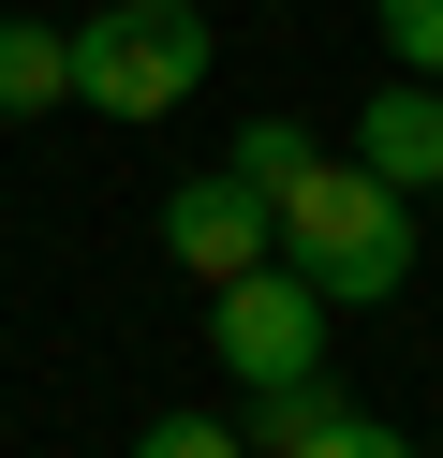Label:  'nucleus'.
<instances>
[{"instance_id":"1","label":"nucleus","mask_w":443,"mask_h":458,"mask_svg":"<svg viewBox=\"0 0 443 458\" xmlns=\"http://www.w3.org/2000/svg\"><path fill=\"white\" fill-rule=\"evenodd\" d=\"M266 267H295L325 310H370L413 281V208L384 178H354V163H311V178L266 208Z\"/></svg>"},{"instance_id":"2","label":"nucleus","mask_w":443,"mask_h":458,"mask_svg":"<svg viewBox=\"0 0 443 458\" xmlns=\"http://www.w3.org/2000/svg\"><path fill=\"white\" fill-rule=\"evenodd\" d=\"M192 89H207V15L192 0H104L74 30V104H104V119H177Z\"/></svg>"},{"instance_id":"3","label":"nucleus","mask_w":443,"mask_h":458,"mask_svg":"<svg viewBox=\"0 0 443 458\" xmlns=\"http://www.w3.org/2000/svg\"><path fill=\"white\" fill-rule=\"evenodd\" d=\"M207 355L236 369V385H325V296L295 267H251V281H222V296H207Z\"/></svg>"},{"instance_id":"4","label":"nucleus","mask_w":443,"mask_h":458,"mask_svg":"<svg viewBox=\"0 0 443 458\" xmlns=\"http://www.w3.org/2000/svg\"><path fill=\"white\" fill-rule=\"evenodd\" d=\"M163 251H177V281H207V296L251 281L266 267V192L251 178H177L163 192Z\"/></svg>"},{"instance_id":"5","label":"nucleus","mask_w":443,"mask_h":458,"mask_svg":"<svg viewBox=\"0 0 443 458\" xmlns=\"http://www.w3.org/2000/svg\"><path fill=\"white\" fill-rule=\"evenodd\" d=\"M354 178H384L399 208L443 192V89H429V74H384V89L354 104Z\"/></svg>"},{"instance_id":"6","label":"nucleus","mask_w":443,"mask_h":458,"mask_svg":"<svg viewBox=\"0 0 443 458\" xmlns=\"http://www.w3.org/2000/svg\"><path fill=\"white\" fill-rule=\"evenodd\" d=\"M251 458H413V444H399L384 414H354V399H325V385H266Z\"/></svg>"},{"instance_id":"7","label":"nucleus","mask_w":443,"mask_h":458,"mask_svg":"<svg viewBox=\"0 0 443 458\" xmlns=\"http://www.w3.org/2000/svg\"><path fill=\"white\" fill-rule=\"evenodd\" d=\"M45 104H74V30L0 15V119H45Z\"/></svg>"},{"instance_id":"8","label":"nucleus","mask_w":443,"mask_h":458,"mask_svg":"<svg viewBox=\"0 0 443 458\" xmlns=\"http://www.w3.org/2000/svg\"><path fill=\"white\" fill-rule=\"evenodd\" d=\"M311 163H325V148H311V133H295V119H251V133H236V163H222V178H251L266 208H281V192L311 178Z\"/></svg>"},{"instance_id":"9","label":"nucleus","mask_w":443,"mask_h":458,"mask_svg":"<svg viewBox=\"0 0 443 458\" xmlns=\"http://www.w3.org/2000/svg\"><path fill=\"white\" fill-rule=\"evenodd\" d=\"M370 15H384V60L443 89V0H370Z\"/></svg>"},{"instance_id":"10","label":"nucleus","mask_w":443,"mask_h":458,"mask_svg":"<svg viewBox=\"0 0 443 458\" xmlns=\"http://www.w3.org/2000/svg\"><path fill=\"white\" fill-rule=\"evenodd\" d=\"M133 458H251L222 414H163V428H133Z\"/></svg>"}]
</instances>
